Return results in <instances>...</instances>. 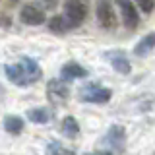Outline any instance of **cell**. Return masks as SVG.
I'll return each instance as SVG.
<instances>
[{
    "mask_svg": "<svg viewBox=\"0 0 155 155\" xmlns=\"http://www.w3.org/2000/svg\"><path fill=\"white\" fill-rule=\"evenodd\" d=\"M19 19L25 25H41L45 23V10L39 4H25L19 12Z\"/></svg>",
    "mask_w": 155,
    "mask_h": 155,
    "instance_id": "obj_3",
    "label": "cell"
},
{
    "mask_svg": "<svg viewBox=\"0 0 155 155\" xmlns=\"http://www.w3.org/2000/svg\"><path fill=\"white\" fill-rule=\"evenodd\" d=\"M87 12H89V2L87 0H66L64 4V16L70 21L72 29L84 23V19L87 18Z\"/></svg>",
    "mask_w": 155,
    "mask_h": 155,
    "instance_id": "obj_2",
    "label": "cell"
},
{
    "mask_svg": "<svg viewBox=\"0 0 155 155\" xmlns=\"http://www.w3.org/2000/svg\"><path fill=\"white\" fill-rule=\"evenodd\" d=\"M48 27H51V31H54V33H66L68 29H72L70 21L66 19L64 14H60V16H52L51 19H48Z\"/></svg>",
    "mask_w": 155,
    "mask_h": 155,
    "instance_id": "obj_13",
    "label": "cell"
},
{
    "mask_svg": "<svg viewBox=\"0 0 155 155\" xmlns=\"http://www.w3.org/2000/svg\"><path fill=\"white\" fill-rule=\"evenodd\" d=\"M27 118L35 124H47L51 120V113L43 107H35V109H29L27 110Z\"/></svg>",
    "mask_w": 155,
    "mask_h": 155,
    "instance_id": "obj_14",
    "label": "cell"
},
{
    "mask_svg": "<svg viewBox=\"0 0 155 155\" xmlns=\"http://www.w3.org/2000/svg\"><path fill=\"white\" fill-rule=\"evenodd\" d=\"M110 89H105V87H99V85H89V87H84L81 89V101L85 103H107L110 101Z\"/></svg>",
    "mask_w": 155,
    "mask_h": 155,
    "instance_id": "obj_5",
    "label": "cell"
},
{
    "mask_svg": "<svg viewBox=\"0 0 155 155\" xmlns=\"http://www.w3.org/2000/svg\"><path fill=\"white\" fill-rule=\"evenodd\" d=\"M60 78L64 81L70 80H80V78H87V70L84 66H80L78 62H66L60 70Z\"/></svg>",
    "mask_w": 155,
    "mask_h": 155,
    "instance_id": "obj_9",
    "label": "cell"
},
{
    "mask_svg": "<svg viewBox=\"0 0 155 155\" xmlns=\"http://www.w3.org/2000/svg\"><path fill=\"white\" fill-rule=\"evenodd\" d=\"M39 6H41V8H54L56 0H43V2H39Z\"/></svg>",
    "mask_w": 155,
    "mask_h": 155,
    "instance_id": "obj_18",
    "label": "cell"
},
{
    "mask_svg": "<svg viewBox=\"0 0 155 155\" xmlns=\"http://www.w3.org/2000/svg\"><path fill=\"white\" fill-rule=\"evenodd\" d=\"M51 155H76L72 149H66V147H62V145H58V143H52L51 145Z\"/></svg>",
    "mask_w": 155,
    "mask_h": 155,
    "instance_id": "obj_17",
    "label": "cell"
},
{
    "mask_svg": "<svg viewBox=\"0 0 155 155\" xmlns=\"http://www.w3.org/2000/svg\"><path fill=\"white\" fill-rule=\"evenodd\" d=\"M4 130H6L8 134H21L23 130V118H19L16 114H8L6 118H4Z\"/></svg>",
    "mask_w": 155,
    "mask_h": 155,
    "instance_id": "obj_12",
    "label": "cell"
},
{
    "mask_svg": "<svg viewBox=\"0 0 155 155\" xmlns=\"http://www.w3.org/2000/svg\"><path fill=\"white\" fill-rule=\"evenodd\" d=\"M105 56L109 58L110 66H113L114 70L118 72V74H122V76H128L130 72H132V66H130L128 58L124 56V52H120V51H110V52H107Z\"/></svg>",
    "mask_w": 155,
    "mask_h": 155,
    "instance_id": "obj_8",
    "label": "cell"
},
{
    "mask_svg": "<svg viewBox=\"0 0 155 155\" xmlns=\"http://www.w3.org/2000/svg\"><path fill=\"white\" fill-rule=\"evenodd\" d=\"M124 140H126V130L122 128V126H118V124L110 126L109 132H107V142L113 145V147H116V149H122Z\"/></svg>",
    "mask_w": 155,
    "mask_h": 155,
    "instance_id": "obj_10",
    "label": "cell"
},
{
    "mask_svg": "<svg viewBox=\"0 0 155 155\" xmlns=\"http://www.w3.org/2000/svg\"><path fill=\"white\" fill-rule=\"evenodd\" d=\"M62 134L66 138H76L80 134V124H78V120L74 116H64L62 118Z\"/></svg>",
    "mask_w": 155,
    "mask_h": 155,
    "instance_id": "obj_15",
    "label": "cell"
},
{
    "mask_svg": "<svg viewBox=\"0 0 155 155\" xmlns=\"http://www.w3.org/2000/svg\"><path fill=\"white\" fill-rule=\"evenodd\" d=\"M85 155H113L110 151H95V153H85Z\"/></svg>",
    "mask_w": 155,
    "mask_h": 155,
    "instance_id": "obj_19",
    "label": "cell"
},
{
    "mask_svg": "<svg viewBox=\"0 0 155 155\" xmlns=\"http://www.w3.org/2000/svg\"><path fill=\"white\" fill-rule=\"evenodd\" d=\"M48 97H51L52 103H66L68 97H70V89L66 84H62V80H52L48 81Z\"/></svg>",
    "mask_w": 155,
    "mask_h": 155,
    "instance_id": "obj_7",
    "label": "cell"
},
{
    "mask_svg": "<svg viewBox=\"0 0 155 155\" xmlns=\"http://www.w3.org/2000/svg\"><path fill=\"white\" fill-rule=\"evenodd\" d=\"M4 72H6V78L12 84L21 85V87L35 84L43 76L37 60H33V58H29V56H21L19 62H16V64H8L4 68Z\"/></svg>",
    "mask_w": 155,
    "mask_h": 155,
    "instance_id": "obj_1",
    "label": "cell"
},
{
    "mask_svg": "<svg viewBox=\"0 0 155 155\" xmlns=\"http://www.w3.org/2000/svg\"><path fill=\"white\" fill-rule=\"evenodd\" d=\"M97 19H99L101 27H105V29L116 27L118 19H116V14H114V10H113L109 0H99V4H97Z\"/></svg>",
    "mask_w": 155,
    "mask_h": 155,
    "instance_id": "obj_4",
    "label": "cell"
},
{
    "mask_svg": "<svg viewBox=\"0 0 155 155\" xmlns=\"http://www.w3.org/2000/svg\"><path fill=\"white\" fill-rule=\"evenodd\" d=\"M153 48H155V33H147V35L134 47V54L136 56H147Z\"/></svg>",
    "mask_w": 155,
    "mask_h": 155,
    "instance_id": "obj_11",
    "label": "cell"
},
{
    "mask_svg": "<svg viewBox=\"0 0 155 155\" xmlns=\"http://www.w3.org/2000/svg\"><path fill=\"white\" fill-rule=\"evenodd\" d=\"M118 4H120V10H122V23H124V27L136 29L138 23H140V14H138V10L134 8V4L130 2V0H118Z\"/></svg>",
    "mask_w": 155,
    "mask_h": 155,
    "instance_id": "obj_6",
    "label": "cell"
},
{
    "mask_svg": "<svg viewBox=\"0 0 155 155\" xmlns=\"http://www.w3.org/2000/svg\"><path fill=\"white\" fill-rule=\"evenodd\" d=\"M136 2H138V6L143 14H151L155 8V0H136Z\"/></svg>",
    "mask_w": 155,
    "mask_h": 155,
    "instance_id": "obj_16",
    "label": "cell"
}]
</instances>
